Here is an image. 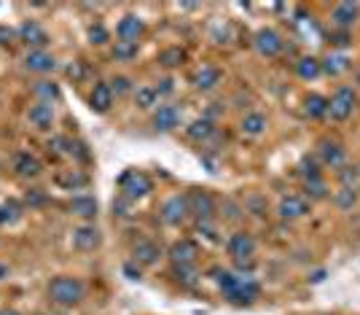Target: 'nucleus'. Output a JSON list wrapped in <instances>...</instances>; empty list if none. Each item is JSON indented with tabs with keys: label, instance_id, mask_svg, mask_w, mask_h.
Masks as SVG:
<instances>
[{
	"label": "nucleus",
	"instance_id": "nucleus-1",
	"mask_svg": "<svg viewBox=\"0 0 360 315\" xmlns=\"http://www.w3.org/2000/svg\"><path fill=\"white\" fill-rule=\"evenodd\" d=\"M212 275H215V283L221 288V294H224L231 304L248 307V304H253V302L258 299V294H261V285L255 283L253 278H242V275L229 272V270H212Z\"/></svg>",
	"mask_w": 360,
	"mask_h": 315
},
{
	"label": "nucleus",
	"instance_id": "nucleus-2",
	"mask_svg": "<svg viewBox=\"0 0 360 315\" xmlns=\"http://www.w3.org/2000/svg\"><path fill=\"white\" fill-rule=\"evenodd\" d=\"M49 299L60 307H75L86 299V285L73 275H57L49 283Z\"/></svg>",
	"mask_w": 360,
	"mask_h": 315
},
{
	"label": "nucleus",
	"instance_id": "nucleus-3",
	"mask_svg": "<svg viewBox=\"0 0 360 315\" xmlns=\"http://www.w3.org/2000/svg\"><path fill=\"white\" fill-rule=\"evenodd\" d=\"M226 251L240 270H253L255 267V237L250 232H234L226 242Z\"/></svg>",
	"mask_w": 360,
	"mask_h": 315
},
{
	"label": "nucleus",
	"instance_id": "nucleus-4",
	"mask_svg": "<svg viewBox=\"0 0 360 315\" xmlns=\"http://www.w3.org/2000/svg\"><path fill=\"white\" fill-rule=\"evenodd\" d=\"M358 108V92L352 87H339L328 97V116L333 121H347Z\"/></svg>",
	"mask_w": 360,
	"mask_h": 315
},
{
	"label": "nucleus",
	"instance_id": "nucleus-5",
	"mask_svg": "<svg viewBox=\"0 0 360 315\" xmlns=\"http://www.w3.org/2000/svg\"><path fill=\"white\" fill-rule=\"evenodd\" d=\"M119 189H121V197H127L129 202H135V199H143V197H148L153 192V180L143 170H129V173L121 175Z\"/></svg>",
	"mask_w": 360,
	"mask_h": 315
},
{
	"label": "nucleus",
	"instance_id": "nucleus-6",
	"mask_svg": "<svg viewBox=\"0 0 360 315\" xmlns=\"http://www.w3.org/2000/svg\"><path fill=\"white\" fill-rule=\"evenodd\" d=\"M186 202H188V216H194L196 221H212L215 218L218 202L207 189H191L186 194Z\"/></svg>",
	"mask_w": 360,
	"mask_h": 315
},
{
	"label": "nucleus",
	"instance_id": "nucleus-7",
	"mask_svg": "<svg viewBox=\"0 0 360 315\" xmlns=\"http://www.w3.org/2000/svg\"><path fill=\"white\" fill-rule=\"evenodd\" d=\"M253 46L261 57L271 60V57H280V54H283L285 41H283V35H280L277 30H271V27H261V30L255 32Z\"/></svg>",
	"mask_w": 360,
	"mask_h": 315
},
{
	"label": "nucleus",
	"instance_id": "nucleus-8",
	"mask_svg": "<svg viewBox=\"0 0 360 315\" xmlns=\"http://www.w3.org/2000/svg\"><path fill=\"white\" fill-rule=\"evenodd\" d=\"M162 221L167 226H180L186 218H188V202H186V194H172L162 202Z\"/></svg>",
	"mask_w": 360,
	"mask_h": 315
},
{
	"label": "nucleus",
	"instance_id": "nucleus-9",
	"mask_svg": "<svg viewBox=\"0 0 360 315\" xmlns=\"http://www.w3.org/2000/svg\"><path fill=\"white\" fill-rule=\"evenodd\" d=\"M312 208V202L304 194H285L277 205V216L283 221H296V218H304Z\"/></svg>",
	"mask_w": 360,
	"mask_h": 315
},
{
	"label": "nucleus",
	"instance_id": "nucleus-10",
	"mask_svg": "<svg viewBox=\"0 0 360 315\" xmlns=\"http://www.w3.org/2000/svg\"><path fill=\"white\" fill-rule=\"evenodd\" d=\"M103 245V232L94 224H84L73 229V248L81 254H91Z\"/></svg>",
	"mask_w": 360,
	"mask_h": 315
},
{
	"label": "nucleus",
	"instance_id": "nucleus-11",
	"mask_svg": "<svg viewBox=\"0 0 360 315\" xmlns=\"http://www.w3.org/2000/svg\"><path fill=\"white\" fill-rule=\"evenodd\" d=\"M169 259H172V267H196L199 245L194 240H178L169 248Z\"/></svg>",
	"mask_w": 360,
	"mask_h": 315
},
{
	"label": "nucleus",
	"instance_id": "nucleus-12",
	"mask_svg": "<svg viewBox=\"0 0 360 315\" xmlns=\"http://www.w3.org/2000/svg\"><path fill=\"white\" fill-rule=\"evenodd\" d=\"M317 156H320V162L326 167H345V159H347V151L342 143H336V140H320V146H317Z\"/></svg>",
	"mask_w": 360,
	"mask_h": 315
},
{
	"label": "nucleus",
	"instance_id": "nucleus-13",
	"mask_svg": "<svg viewBox=\"0 0 360 315\" xmlns=\"http://www.w3.org/2000/svg\"><path fill=\"white\" fill-rule=\"evenodd\" d=\"M162 259V245L153 240H137L132 248V261L137 267H153Z\"/></svg>",
	"mask_w": 360,
	"mask_h": 315
},
{
	"label": "nucleus",
	"instance_id": "nucleus-14",
	"mask_svg": "<svg viewBox=\"0 0 360 315\" xmlns=\"http://www.w3.org/2000/svg\"><path fill=\"white\" fill-rule=\"evenodd\" d=\"M150 124H153L156 132H172L180 124V108L178 105H159V108L153 111Z\"/></svg>",
	"mask_w": 360,
	"mask_h": 315
},
{
	"label": "nucleus",
	"instance_id": "nucleus-15",
	"mask_svg": "<svg viewBox=\"0 0 360 315\" xmlns=\"http://www.w3.org/2000/svg\"><path fill=\"white\" fill-rule=\"evenodd\" d=\"M143 32H146V22H143V19H140L137 14L121 16L119 27H116V35H119V41H129V44H137V41L143 38Z\"/></svg>",
	"mask_w": 360,
	"mask_h": 315
},
{
	"label": "nucleus",
	"instance_id": "nucleus-16",
	"mask_svg": "<svg viewBox=\"0 0 360 315\" xmlns=\"http://www.w3.org/2000/svg\"><path fill=\"white\" fill-rule=\"evenodd\" d=\"M25 68L32 73H51L57 68V60H54V54H49L44 49H30L25 57Z\"/></svg>",
	"mask_w": 360,
	"mask_h": 315
},
{
	"label": "nucleus",
	"instance_id": "nucleus-17",
	"mask_svg": "<svg viewBox=\"0 0 360 315\" xmlns=\"http://www.w3.org/2000/svg\"><path fill=\"white\" fill-rule=\"evenodd\" d=\"M116 100V94L110 89V84H94L89 92V108L91 111H97V113H108L110 111V105Z\"/></svg>",
	"mask_w": 360,
	"mask_h": 315
},
{
	"label": "nucleus",
	"instance_id": "nucleus-18",
	"mask_svg": "<svg viewBox=\"0 0 360 315\" xmlns=\"http://www.w3.org/2000/svg\"><path fill=\"white\" fill-rule=\"evenodd\" d=\"M16 35H19V41H25V44L32 46V49H44V46L49 44V32H46L38 22H32V19L25 22Z\"/></svg>",
	"mask_w": 360,
	"mask_h": 315
},
{
	"label": "nucleus",
	"instance_id": "nucleus-19",
	"mask_svg": "<svg viewBox=\"0 0 360 315\" xmlns=\"http://www.w3.org/2000/svg\"><path fill=\"white\" fill-rule=\"evenodd\" d=\"M221 70L215 68V65H202V68H196L194 73V87L199 92H212L218 84H221Z\"/></svg>",
	"mask_w": 360,
	"mask_h": 315
},
{
	"label": "nucleus",
	"instance_id": "nucleus-20",
	"mask_svg": "<svg viewBox=\"0 0 360 315\" xmlns=\"http://www.w3.org/2000/svg\"><path fill=\"white\" fill-rule=\"evenodd\" d=\"M27 119H30V124L32 127H38V130H51V124H54V105L51 103L30 105Z\"/></svg>",
	"mask_w": 360,
	"mask_h": 315
},
{
	"label": "nucleus",
	"instance_id": "nucleus-21",
	"mask_svg": "<svg viewBox=\"0 0 360 315\" xmlns=\"http://www.w3.org/2000/svg\"><path fill=\"white\" fill-rule=\"evenodd\" d=\"M360 16V3H339L336 8H333V22H336V27H342V30H349L355 22H358Z\"/></svg>",
	"mask_w": 360,
	"mask_h": 315
},
{
	"label": "nucleus",
	"instance_id": "nucleus-22",
	"mask_svg": "<svg viewBox=\"0 0 360 315\" xmlns=\"http://www.w3.org/2000/svg\"><path fill=\"white\" fill-rule=\"evenodd\" d=\"M14 170L19 178H35V175H41V162L32 154H16Z\"/></svg>",
	"mask_w": 360,
	"mask_h": 315
},
{
	"label": "nucleus",
	"instance_id": "nucleus-23",
	"mask_svg": "<svg viewBox=\"0 0 360 315\" xmlns=\"http://www.w3.org/2000/svg\"><path fill=\"white\" fill-rule=\"evenodd\" d=\"M323 62V73L326 75H342V73H347L349 68H352V60L347 57V54H342V51H336V54H328L326 60H320Z\"/></svg>",
	"mask_w": 360,
	"mask_h": 315
},
{
	"label": "nucleus",
	"instance_id": "nucleus-24",
	"mask_svg": "<svg viewBox=\"0 0 360 315\" xmlns=\"http://www.w3.org/2000/svg\"><path fill=\"white\" fill-rule=\"evenodd\" d=\"M242 132L248 137H258L266 132V127H269V121H266V116L264 113H258V111H253V113H248L245 119H242Z\"/></svg>",
	"mask_w": 360,
	"mask_h": 315
},
{
	"label": "nucleus",
	"instance_id": "nucleus-25",
	"mask_svg": "<svg viewBox=\"0 0 360 315\" xmlns=\"http://www.w3.org/2000/svg\"><path fill=\"white\" fill-rule=\"evenodd\" d=\"M97 199L94 197H86V194H81V197H73L70 199V213L73 216H81V218H97Z\"/></svg>",
	"mask_w": 360,
	"mask_h": 315
},
{
	"label": "nucleus",
	"instance_id": "nucleus-26",
	"mask_svg": "<svg viewBox=\"0 0 360 315\" xmlns=\"http://www.w3.org/2000/svg\"><path fill=\"white\" fill-rule=\"evenodd\" d=\"M304 113H307L309 119H326V116H328V97H323V94H309V97L304 100Z\"/></svg>",
	"mask_w": 360,
	"mask_h": 315
},
{
	"label": "nucleus",
	"instance_id": "nucleus-27",
	"mask_svg": "<svg viewBox=\"0 0 360 315\" xmlns=\"http://www.w3.org/2000/svg\"><path fill=\"white\" fill-rule=\"evenodd\" d=\"M296 73H299V78H304V81H315V78L323 75V62L317 60V57H301V60L296 62Z\"/></svg>",
	"mask_w": 360,
	"mask_h": 315
},
{
	"label": "nucleus",
	"instance_id": "nucleus-28",
	"mask_svg": "<svg viewBox=\"0 0 360 315\" xmlns=\"http://www.w3.org/2000/svg\"><path fill=\"white\" fill-rule=\"evenodd\" d=\"M186 135L191 137V140H196V143H205V140H210V137L215 135V124H212L210 119H196V121H191V127L186 130Z\"/></svg>",
	"mask_w": 360,
	"mask_h": 315
},
{
	"label": "nucleus",
	"instance_id": "nucleus-29",
	"mask_svg": "<svg viewBox=\"0 0 360 315\" xmlns=\"http://www.w3.org/2000/svg\"><path fill=\"white\" fill-rule=\"evenodd\" d=\"M186 57H188L186 49H180V46H167V49L159 51V65L172 70V68H180V65L186 62Z\"/></svg>",
	"mask_w": 360,
	"mask_h": 315
},
{
	"label": "nucleus",
	"instance_id": "nucleus-30",
	"mask_svg": "<svg viewBox=\"0 0 360 315\" xmlns=\"http://www.w3.org/2000/svg\"><path fill=\"white\" fill-rule=\"evenodd\" d=\"M159 92L156 87H137L135 92V103L137 108H143V111H150V108H159Z\"/></svg>",
	"mask_w": 360,
	"mask_h": 315
},
{
	"label": "nucleus",
	"instance_id": "nucleus-31",
	"mask_svg": "<svg viewBox=\"0 0 360 315\" xmlns=\"http://www.w3.org/2000/svg\"><path fill=\"white\" fill-rule=\"evenodd\" d=\"M32 94L38 97V103H51V100H60V87L54 81H38L32 87Z\"/></svg>",
	"mask_w": 360,
	"mask_h": 315
},
{
	"label": "nucleus",
	"instance_id": "nucleus-32",
	"mask_svg": "<svg viewBox=\"0 0 360 315\" xmlns=\"http://www.w3.org/2000/svg\"><path fill=\"white\" fill-rule=\"evenodd\" d=\"M57 183L65 186V189H70V192H75V189H81V186L89 183V175L75 173V170H68V173H60V175H57Z\"/></svg>",
	"mask_w": 360,
	"mask_h": 315
},
{
	"label": "nucleus",
	"instance_id": "nucleus-33",
	"mask_svg": "<svg viewBox=\"0 0 360 315\" xmlns=\"http://www.w3.org/2000/svg\"><path fill=\"white\" fill-rule=\"evenodd\" d=\"M22 218V205L16 199H8L0 205V224H16Z\"/></svg>",
	"mask_w": 360,
	"mask_h": 315
},
{
	"label": "nucleus",
	"instance_id": "nucleus-34",
	"mask_svg": "<svg viewBox=\"0 0 360 315\" xmlns=\"http://www.w3.org/2000/svg\"><path fill=\"white\" fill-rule=\"evenodd\" d=\"M304 192L312 199H326L328 197V186H326V178H312V180H304Z\"/></svg>",
	"mask_w": 360,
	"mask_h": 315
},
{
	"label": "nucleus",
	"instance_id": "nucleus-35",
	"mask_svg": "<svg viewBox=\"0 0 360 315\" xmlns=\"http://www.w3.org/2000/svg\"><path fill=\"white\" fill-rule=\"evenodd\" d=\"M137 49H140V44H129V41H116V46H113V60L119 62H129L137 57Z\"/></svg>",
	"mask_w": 360,
	"mask_h": 315
},
{
	"label": "nucleus",
	"instance_id": "nucleus-36",
	"mask_svg": "<svg viewBox=\"0 0 360 315\" xmlns=\"http://www.w3.org/2000/svg\"><path fill=\"white\" fill-rule=\"evenodd\" d=\"M333 202H336L342 210L352 208V205L358 202V192H355V186H342V189L333 194Z\"/></svg>",
	"mask_w": 360,
	"mask_h": 315
},
{
	"label": "nucleus",
	"instance_id": "nucleus-37",
	"mask_svg": "<svg viewBox=\"0 0 360 315\" xmlns=\"http://www.w3.org/2000/svg\"><path fill=\"white\" fill-rule=\"evenodd\" d=\"M301 175H304V180L323 178V173H320L317 162L315 159H309V156H304V159H301Z\"/></svg>",
	"mask_w": 360,
	"mask_h": 315
},
{
	"label": "nucleus",
	"instance_id": "nucleus-38",
	"mask_svg": "<svg viewBox=\"0 0 360 315\" xmlns=\"http://www.w3.org/2000/svg\"><path fill=\"white\" fill-rule=\"evenodd\" d=\"M110 89H113V94H116V97H121V94H129V92H132V78H127V75H116V78L110 81Z\"/></svg>",
	"mask_w": 360,
	"mask_h": 315
},
{
	"label": "nucleus",
	"instance_id": "nucleus-39",
	"mask_svg": "<svg viewBox=\"0 0 360 315\" xmlns=\"http://www.w3.org/2000/svg\"><path fill=\"white\" fill-rule=\"evenodd\" d=\"M172 270L178 275V283H183V285H194L196 278H199L196 267H172Z\"/></svg>",
	"mask_w": 360,
	"mask_h": 315
},
{
	"label": "nucleus",
	"instance_id": "nucleus-40",
	"mask_svg": "<svg viewBox=\"0 0 360 315\" xmlns=\"http://www.w3.org/2000/svg\"><path fill=\"white\" fill-rule=\"evenodd\" d=\"M108 38H110V35H108V30L103 27V25H100V22H97V25H91V27H89V41H91L94 46L108 44Z\"/></svg>",
	"mask_w": 360,
	"mask_h": 315
},
{
	"label": "nucleus",
	"instance_id": "nucleus-41",
	"mask_svg": "<svg viewBox=\"0 0 360 315\" xmlns=\"http://www.w3.org/2000/svg\"><path fill=\"white\" fill-rule=\"evenodd\" d=\"M358 178H360L358 167H349V165L339 167V180H342V186H352V183H355Z\"/></svg>",
	"mask_w": 360,
	"mask_h": 315
},
{
	"label": "nucleus",
	"instance_id": "nucleus-42",
	"mask_svg": "<svg viewBox=\"0 0 360 315\" xmlns=\"http://www.w3.org/2000/svg\"><path fill=\"white\" fill-rule=\"evenodd\" d=\"M172 89H175V81H172V78H162V81H159V87H156L159 97H167V94H172Z\"/></svg>",
	"mask_w": 360,
	"mask_h": 315
},
{
	"label": "nucleus",
	"instance_id": "nucleus-43",
	"mask_svg": "<svg viewBox=\"0 0 360 315\" xmlns=\"http://www.w3.org/2000/svg\"><path fill=\"white\" fill-rule=\"evenodd\" d=\"M124 275H127L129 280H140V275H143V267H135V261H129V264H124Z\"/></svg>",
	"mask_w": 360,
	"mask_h": 315
},
{
	"label": "nucleus",
	"instance_id": "nucleus-44",
	"mask_svg": "<svg viewBox=\"0 0 360 315\" xmlns=\"http://www.w3.org/2000/svg\"><path fill=\"white\" fill-rule=\"evenodd\" d=\"M129 205H132V202H129L127 197H119V202H113V210H116L119 216H129Z\"/></svg>",
	"mask_w": 360,
	"mask_h": 315
},
{
	"label": "nucleus",
	"instance_id": "nucleus-45",
	"mask_svg": "<svg viewBox=\"0 0 360 315\" xmlns=\"http://www.w3.org/2000/svg\"><path fill=\"white\" fill-rule=\"evenodd\" d=\"M16 32L11 30V27H0V46H8L11 41H14Z\"/></svg>",
	"mask_w": 360,
	"mask_h": 315
},
{
	"label": "nucleus",
	"instance_id": "nucleus-46",
	"mask_svg": "<svg viewBox=\"0 0 360 315\" xmlns=\"http://www.w3.org/2000/svg\"><path fill=\"white\" fill-rule=\"evenodd\" d=\"M330 44H336V46H347V44H349V32L342 30V32H339V35H333V38H330Z\"/></svg>",
	"mask_w": 360,
	"mask_h": 315
},
{
	"label": "nucleus",
	"instance_id": "nucleus-47",
	"mask_svg": "<svg viewBox=\"0 0 360 315\" xmlns=\"http://www.w3.org/2000/svg\"><path fill=\"white\" fill-rule=\"evenodd\" d=\"M27 202H30V205H41V202H44V194H41V189H32L30 194H27Z\"/></svg>",
	"mask_w": 360,
	"mask_h": 315
},
{
	"label": "nucleus",
	"instance_id": "nucleus-48",
	"mask_svg": "<svg viewBox=\"0 0 360 315\" xmlns=\"http://www.w3.org/2000/svg\"><path fill=\"white\" fill-rule=\"evenodd\" d=\"M0 315H19V313L11 310V307H0Z\"/></svg>",
	"mask_w": 360,
	"mask_h": 315
},
{
	"label": "nucleus",
	"instance_id": "nucleus-49",
	"mask_svg": "<svg viewBox=\"0 0 360 315\" xmlns=\"http://www.w3.org/2000/svg\"><path fill=\"white\" fill-rule=\"evenodd\" d=\"M6 275H8V267H6V264H3V261H0V280H3V278H6Z\"/></svg>",
	"mask_w": 360,
	"mask_h": 315
},
{
	"label": "nucleus",
	"instance_id": "nucleus-50",
	"mask_svg": "<svg viewBox=\"0 0 360 315\" xmlns=\"http://www.w3.org/2000/svg\"><path fill=\"white\" fill-rule=\"evenodd\" d=\"M358 84H360V73H358Z\"/></svg>",
	"mask_w": 360,
	"mask_h": 315
}]
</instances>
